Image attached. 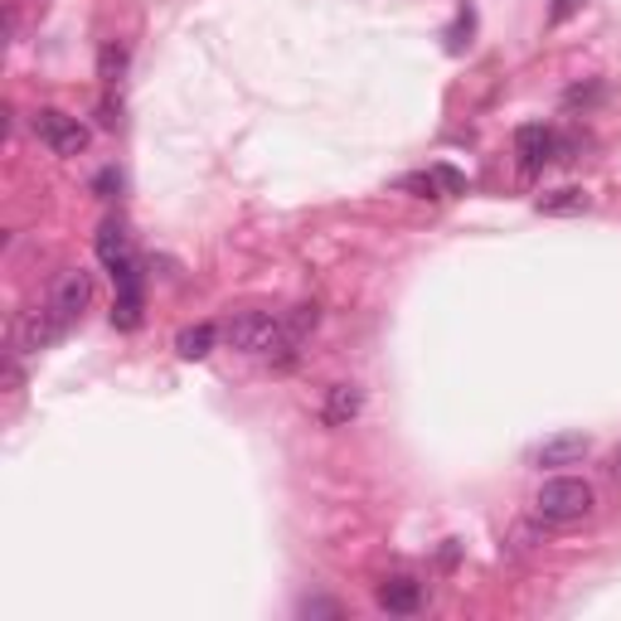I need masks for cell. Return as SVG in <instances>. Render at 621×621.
<instances>
[{
	"label": "cell",
	"instance_id": "obj_10",
	"mask_svg": "<svg viewBox=\"0 0 621 621\" xmlns=\"http://www.w3.org/2000/svg\"><path fill=\"white\" fill-rule=\"evenodd\" d=\"M587 447H593V442H587L583 433H559V437H549V442L534 451V467H549V471L553 467H578V461L587 457Z\"/></svg>",
	"mask_w": 621,
	"mask_h": 621
},
{
	"label": "cell",
	"instance_id": "obj_4",
	"mask_svg": "<svg viewBox=\"0 0 621 621\" xmlns=\"http://www.w3.org/2000/svg\"><path fill=\"white\" fill-rule=\"evenodd\" d=\"M30 127H35V137L49 146L54 156H83L88 151V127L78 117H69V112H59V107H39Z\"/></svg>",
	"mask_w": 621,
	"mask_h": 621
},
{
	"label": "cell",
	"instance_id": "obj_14",
	"mask_svg": "<svg viewBox=\"0 0 621 621\" xmlns=\"http://www.w3.org/2000/svg\"><path fill=\"white\" fill-rule=\"evenodd\" d=\"M297 612H301V617H345V607L335 602V597H321V593H315V597H301Z\"/></svg>",
	"mask_w": 621,
	"mask_h": 621
},
{
	"label": "cell",
	"instance_id": "obj_7",
	"mask_svg": "<svg viewBox=\"0 0 621 621\" xmlns=\"http://www.w3.org/2000/svg\"><path fill=\"white\" fill-rule=\"evenodd\" d=\"M112 325H117V331H137V325H141V273H137V267L117 273V301H112Z\"/></svg>",
	"mask_w": 621,
	"mask_h": 621
},
{
	"label": "cell",
	"instance_id": "obj_2",
	"mask_svg": "<svg viewBox=\"0 0 621 621\" xmlns=\"http://www.w3.org/2000/svg\"><path fill=\"white\" fill-rule=\"evenodd\" d=\"M88 307H93V273H83V267H69V273L54 277L44 311L54 315V325H59L64 335H69V325L83 321V311H88Z\"/></svg>",
	"mask_w": 621,
	"mask_h": 621
},
{
	"label": "cell",
	"instance_id": "obj_6",
	"mask_svg": "<svg viewBox=\"0 0 621 621\" xmlns=\"http://www.w3.org/2000/svg\"><path fill=\"white\" fill-rule=\"evenodd\" d=\"M365 409V389L359 383H331L325 389V403H321V423L325 427H349Z\"/></svg>",
	"mask_w": 621,
	"mask_h": 621
},
{
	"label": "cell",
	"instance_id": "obj_13",
	"mask_svg": "<svg viewBox=\"0 0 621 621\" xmlns=\"http://www.w3.org/2000/svg\"><path fill=\"white\" fill-rule=\"evenodd\" d=\"M593 199H587V189H553V195L539 199V214H583Z\"/></svg>",
	"mask_w": 621,
	"mask_h": 621
},
{
	"label": "cell",
	"instance_id": "obj_11",
	"mask_svg": "<svg viewBox=\"0 0 621 621\" xmlns=\"http://www.w3.org/2000/svg\"><path fill=\"white\" fill-rule=\"evenodd\" d=\"M214 341H219V331H214L209 321H199V325H185V331L175 335V349H180V359H205Z\"/></svg>",
	"mask_w": 621,
	"mask_h": 621
},
{
	"label": "cell",
	"instance_id": "obj_5",
	"mask_svg": "<svg viewBox=\"0 0 621 621\" xmlns=\"http://www.w3.org/2000/svg\"><path fill=\"white\" fill-rule=\"evenodd\" d=\"M559 151H563L559 131L544 127V122H529V127L515 131V156L525 171H544L549 161H559Z\"/></svg>",
	"mask_w": 621,
	"mask_h": 621
},
{
	"label": "cell",
	"instance_id": "obj_12",
	"mask_svg": "<svg viewBox=\"0 0 621 621\" xmlns=\"http://www.w3.org/2000/svg\"><path fill=\"white\" fill-rule=\"evenodd\" d=\"M122 73H127V44L107 39V44H103V54H97V78H103L107 88H117V83H122Z\"/></svg>",
	"mask_w": 621,
	"mask_h": 621
},
{
	"label": "cell",
	"instance_id": "obj_1",
	"mask_svg": "<svg viewBox=\"0 0 621 621\" xmlns=\"http://www.w3.org/2000/svg\"><path fill=\"white\" fill-rule=\"evenodd\" d=\"M597 510V491L578 476H549L534 495V515L544 525H578Z\"/></svg>",
	"mask_w": 621,
	"mask_h": 621
},
{
	"label": "cell",
	"instance_id": "obj_16",
	"mask_svg": "<svg viewBox=\"0 0 621 621\" xmlns=\"http://www.w3.org/2000/svg\"><path fill=\"white\" fill-rule=\"evenodd\" d=\"M403 189H417V199H442V195H437V189H442V185H437V175H409V180H403Z\"/></svg>",
	"mask_w": 621,
	"mask_h": 621
},
{
	"label": "cell",
	"instance_id": "obj_9",
	"mask_svg": "<svg viewBox=\"0 0 621 621\" xmlns=\"http://www.w3.org/2000/svg\"><path fill=\"white\" fill-rule=\"evenodd\" d=\"M97 257L107 263V273H127V267H137V257H131V239H127V223L107 219L103 229H97Z\"/></svg>",
	"mask_w": 621,
	"mask_h": 621
},
{
	"label": "cell",
	"instance_id": "obj_18",
	"mask_svg": "<svg viewBox=\"0 0 621 621\" xmlns=\"http://www.w3.org/2000/svg\"><path fill=\"white\" fill-rule=\"evenodd\" d=\"M568 10H573V0H559V10H553V15L563 20V15H568Z\"/></svg>",
	"mask_w": 621,
	"mask_h": 621
},
{
	"label": "cell",
	"instance_id": "obj_3",
	"mask_svg": "<svg viewBox=\"0 0 621 621\" xmlns=\"http://www.w3.org/2000/svg\"><path fill=\"white\" fill-rule=\"evenodd\" d=\"M223 335H229V345L243 349V355H267V349L281 341V315H273V311H239V315H229Z\"/></svg>",
	"mask_w": 621,
	"mask_h": 621
},
{
	"label": "cell",
	"instance_id": "obj_15",
	"mask_svg": "<svg viewBox=\"0 0 621 621\" xmlns=\"http://www.w3.org/2000/svg\"><path fill=\"white\" fill-rule=\"evenodd\" d=\"M433 175H437V185H442L447 195H461V189H467V175L451 171V165H433Z\"/></svg>",
	"mask_w": 621,
	"mask_h": 621
},
{
	"label": "cell",
	"instance_id": "obj_17",
	"mask_svg": "<svg viewBox=\"0 0 621 621\" xmlns=\"http://www.w3.org/2000/svg\"><path fill=\"white\" fill-rule=\"evenodd\" d=\"M607 471H612V476H617V481H621V447H617V451H612V457H607Z\"/></svg>",
	"mask_w": 621,
	"mask_h": 621
},
{
	"label": "cell",
	"instance_id": "obj_8",
	"mask_svg": "<svg viewBox=\"0 0 621 621\" xmlns=\"http://www.w3.org/2000/svg\"><path fill=\"white\" fill-rule=\"evenodd\" d=\"M379 607L383 612H393V617H413L417 607H423V583L417 578H403V573H393V578H383L379 583Z\"/></svg>",
	"mask_w": 621,
	"mask_h": 621
}]
</instances>
